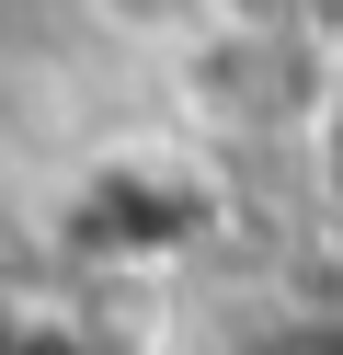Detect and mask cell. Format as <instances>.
I'll list each match as a JSON object with an SVG mask.
<instances>
[{
	"label": "cell",
	"instance_id": "6da1fadb",
	"mask_svg": "<svg viewBox=\"0 0 343 355\" xmlns=\"http://www.w3.org/2000/svg\"><path fill=\"white\" fill-rule=\"evenodd\" d=\"M91 24L126 46H218L240 24V0H91Z\"/></svg>",
	"mask_w": 343,
	"mask_h": 355
},
{
	"label": "cell",
	"instance_id": "7a4b0ae2",
	"mask_svg": "<svg viewBox=\"0 0 343 355\" xmlns=\"http://www.w3.org/2000/svg\"><path fill=\"white\" fill-rule=\"evenodd\" d=\"M229 355H343V298H274L229 332Z\"/></svg>",
	"mask_w": 343,
	"mask_h": 355
},
{
	"label": "cell",
	"instance_id": "3957f363",
	"mask_svg": "<svg viewBox=\"0 0 343 355\" xmlns=\"http://www.w3.org/2000/svg\"><path fill=\"white\" fill-rule=\"evenodd\" d=\"M0 355H137V344H114V332L69 321V309H23V321L0 332Z\"/></svg>",
	"mask_w": 343,
	"mask_h": 355
},
{
	"label": "cell",
	"instance_id": "277c9868",
	"mask_svg": "<svg viewBox=\"0 0 343 355\" xmlns=\"http://www.w3.org/2000/svg\"><path fill=\"white\" fill-rule=\"evenodd\" d=\"M309 161H320V184L343 195V69L320 80V103H309Z\"/></svg>",
	"mask_w": 343,
	"mask_h": 355
}]
</instances>
